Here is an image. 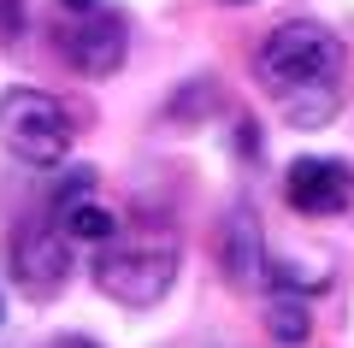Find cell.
<instances>
[{
	"label": "cell",
	"instance_id": "obj_1",
	"mask_svg": "<svg viewBox=\"0 0 354 348\" xmlns=\"http://www.w3.org/2000/svg\"><path fill=\"white\" fill-rule=\"evenodd\" d=\"M254 77L272 89L290 130H319L342 107V95H337L342 42L325 24H313V18H290V24H278L254 48Z\"/></svg>",
	"mask_w": 354,
	"mask_h": 348
},
{
	"label": "cell",
	"instance_id": "obj_2",
	"mask_svg": "<svg viewBox=\"0 0 354 348\" xmlns=\"http://www.w3.org/2000/svg\"><path fill=\"white\" fill-rule=\"evenodd\" d=\"M183 266V242L171 230H130V237H106L95 254V284L124 307H153L165 289L177 284Z\"/></svg>",
	"mask_w": 354,
	"mask_h": 348
},
{
	"label": "cell",
	"instance_id": "obj_3",
	"mask_svg": "<svg viewBox=\"0 0 354 348\" xmlns=\"http://www.w3.org/2000/svg\"><path fill=\"white\" fill-rule=\"evenodd\" d=\"M71 112L48 89H12L0 95V142L24 165H59L71 154Z\"/></svg>",
	"mask_w": 354,
	"mask_h": 348
},
{
	"label": "cell",
	"instance_id": "obj_4",
	"mask_svg": "<svg viewBox=\"0 0 354 348\" xmlns=\"http://www.w3.org/2000/svg\"><path fill=\"white\" fill-rule=\"evenodd\" d=\"M53 42H59L65 65L83 77H113L118 65H124V18L113 12V6H88V12H65L59 30H53Z\"/></svg>",
	"mask_w": 354,
	"mask_h": 348
},
{
	"label": "cell",
	"instance_id": "obj_5",
	"mask_svg": "<svg viewBox=\"0 0 354 348\" xmlns=\"http://www.w3.org/2000/svg\"><path fill=\"white\" fill-rule=\"evenodd\" d=\"M12 277L30 289V295H53V289L71 277V237L59 230V219H36L18 224L12 237Z\"/></svg>",
	"mask_w": 354,
	"mask_h": 348
},
{
	"label": "cell",
	"instance_id": "obj_6",
	"mask_svg": "<svg viewBox=\"0 0 354 348\" xmlns=\"http://www.w3.org/2000/svg\"><path fill=\"white\" fill-rule=\"evenodd\" d=\"M283 201H290L301 219H337L342 207L354 201V172L342 160H295L283 172Z\"/></svg>",
	"mask_w": 354,
	"mask_h": 348
},
{
	"label": "cell",
	"instance_id": "obj_7",
	"mask_svg": "<svg viewBox=\"0 0 354 348\" xmlns=\"http://www.w3.org/2000/svg\"><path fill=\"white\" fill-rule=\"evenodd\" d=\"M218 266L236 289H260L266 266H272V248H266V230L254 219V207H230L225 230H218Z\"/></svg>",
	"mask_w": 354,
	"mask_h": 348
},
{
	"label": "cell",
	"instance_id": "obj_8",
	"mask_svg": "<svg viewBox=\"0 0 354 348\" xmlns=\"http://www.w3.org/2000/svg\"><path fill=\"white\" fill-rule=\"evenodd\" d=\"M266 331L278 336L283 348H301V342H307V307H301V295H272Z\"/></svg>",
	"mask_w": 354,
	"mask_h": 348
},
{
	"label": "cell",
	"instance_id": "obj_9",
	"mask_svg": "<svg viewBox=\"0 0 354 348\" xmlns=\"http://www.w3.org/2000/svg\"><path fill=\"white\" fill-rule=\"evenodd\" d=\"M207 100H213V83H195V89H183V95H171V107H165V118H183V125H195Z\"/></svg>",
	"mask_w": 354,
	"mask_h": 348
},
{
	"label": "cell",
	"instance_id": "obj_10",
	"mask_svg": "<svg viewBox=\"0 0 354 348\" xmlns=\"http://www.w3.org/2000/svg\"><path fill=\"white\" fill-rule=\"evenodd\" d=\"M24 0H0V42H18L24 36Z\"/></svg>",
	"mask_w": 354,
	"mask_h": 348
},
{
	"label": "cell",
	"instance_id": "obj_11",
	"mask_svg": "<svg viewBox=\"0 0 354 348\" xmlns=\"http://www.w3.org/2000/svg\"><path fill=\"white\" fill-rule=\"evenodd\" d=\"M53 348H101V342H88V336H65V342H53Z\"/></svg>",
	"mask_w": 354,
	"mask_h": 348
},
{
	"label": "cell",
	"instance_id": "obj_12",
	"mask_svg": "<svg viewBox=\"0 0 354 348\" xmlns=\"http://www.w3.org/2000/svg\"><path fill=\"white\" fill-rule=\"evenodd\" d=\"M65 12H88V6H101V0H59Z\"/></svg>",
	"mask_w": 354,
	"mask_h": 348
},
{
	"label": "cell",
	"instance_id": "obj_13",
	"mask_svg": "<svg viewBox=\"0 0 354 348\" xmlns=\"http://www.w3.org/2000/svg\"><path fill=\"white\" fill-rule=\"evenodd\" d=\"M0 319H6V301H0Z\"/></svg>",
	"mask_w": 354,
	"mask_h": 348
}]
</instances>
